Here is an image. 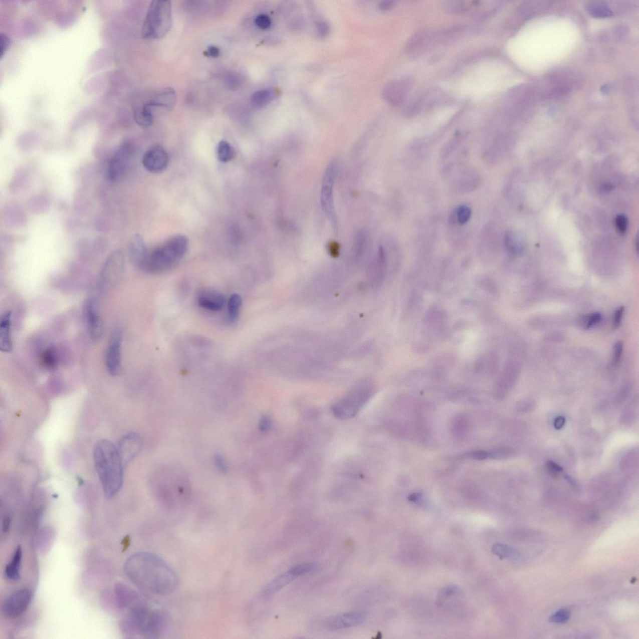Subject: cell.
I'll use <instances>...</instances> for the list:
<instances>
[{
	"label": "cell",
	"instance_id": "cell-1",
	"mask_svg": "<svg viewBox=\"0 0 639 639\" xmlns=\"http://www.w3.org/2000/svg\"><path fill=\"white\" fill-rule=\"evenodd\" d=\"M124 571L132 584L148 594H171L179 584L174 569L161 557L149 552H138L129 557Z\"/></svg>",
	"mask_w": 639,
	"mask_h": 639
},
{
	"label": "cell",
	"instance_id": "cell-2",
	"mask_svg": "<svg viewBox=\"0 0 639 639\" xmlns=\"http://www.w3.org/2000/svg\"><path fill=\"white\" fill-rule=\"evenodd\" d=\"M93 459L104 495L113 498L123 483L124 466L117 447L108 440H101L94 448Z\"/></svg>",
	"mask_w": 639,
	"mask_h": 639
},
{
	"label": "cell",
	"instance_id": "cell-3",
	"mask_svg": "<svg viewBox=\"0 0 639 639\" xmlns=\"http://www.w3.org/2000/svg\"><path fill=\"white\" fill-rule=\"evenodd\" d=\"M123 623L126 634L147 638L160 637L167 624L168 617L164 610L153 608L142 600L128 608Z\"/></svg>",
	"mask_w": 639,
	"mask_h": 639
},
{
	"label": "cell",
	"instance_id": "cell-4",
	"mask_svg": "<svg viewBox=\"0 0 639 639\" xmlns=\"http://www.w3.org/2000/svg\"><path fill=\"white\" fill-rule=\"evenodd\" d=\"M189 241L186 237L177 236L166 243L148 251L141 269L151 274H158L172 268L186 254Z\"/></svg>",
	"mask_w": 639,
	"mask_h": 639
},
{
	"label": "cell",
	"instance_id": "cell-5",
	"mask_svg": "<svg viewBox=\"0 0 639 639\" xmlns=\"http://www.w3.org/2000/svg\"><path fill=\"white\" fill-rule=\"evenodd\" d=\"M172 5L170 1L151 3L141 30L142 37L146 40L160 39L171 29Z\"/></svg>",
	"mask_w": 639,
	"mask_h": 639
},
{
	"label": "cell",
	"instance_id": "cell-6",
	"mask_svg": "<svg viewBox=\"0 0 639 639\" xmlns=\"http://www.w3.org/2000/svg\"><path fill=\"white\" fill-rule=\"evenodd\" d=\"M337 165L335 162L331 163L328 165L323 177L320 194L321 205L323 212L334 228H337V219L333 199V186L337 176Z\"/></svg>",
	"mask_w": 639,
	"mask_h": 639
},
{
	"label": "cell",
	"instance_id": "cell-7",
	"mask_svg": "<svg viewBox=\"0 0 639 639\" xmlns=\"http://www.w3.org/2000/svg\"><path fill=\"white\" fill-rule=\"evenodd\" d=\"M370 396V392L359 388L333 406V413L340 419L353 417Z\"/></svg>",
	"mask_w": 639,
	"mask_h": 639
},
{
	"label": "cell",
	"instance_id": "cell-8",
	"mask_svg": "<svg viewBox=\"0 0 639 639\" xmlns=\"http://www.w3.org/2000/svg\"><path fill=\"white\" fill-rule=\"evenodd\" d=\"M32 593L27 589L17 590L7 598L3 605V613L5 617L14 618L24 613L32 600Z\"/></svg>",
	"mask_w": 639,
	"mask_h": 639
},
{
	"label": "cell",
	"instance_id": "cell-9",
	"mask_svg": "<svg viewBox=\"0 0 639 639\" xmlns=\"http://www.w3.org/2000/svg\"><path fill=\"white\" fill-rule=\"evenodd\" d=\"M368 617L366 611L357 610L349 611L332 616L325 621V627L329 630L345 629L365 623Z\"/></svg>",
	"mask_w": 639,
	"mask_h": 639
},
{
	"label": "cell",
	"instance_id": "cell-10",
	"mask_svg": "<svg viewBox=\"0 0 639 639\" xmlns=\"http://www.w3.org/2000/svg\"><path fill=\"white\" fill-rule=\"evenodd\" d=\"M132 153L131 145L122 144L117 150L109 162L107 176L111 181H117L125 173Z\"/></svg>",
	"mask_w": 639,
	"mask_h": 639
},
{
	"label": "cell",
	"instance_id": "cell-11",
	"mask_svg": "<svg viewBox=\"0 0 639 639\" xmlns=\"http://www.w3.org/2000/svg\"><path fill=\"white\" fill-rule=\"evenodd\" d=\"M124 267V256L120 250L114 251L107 259L101 274V285L111 286L121 276Z\"/></svg>",
	"mask_w": 639,
	"mask_h": 639
},
{
	"label": "cell",
	"instance_id": "cell-12",
	"mask_svg": "<svg viewBox=\"0 0 639 639\" xmlns=\"http://www.w3.org/2000/svg\"><path fill=\"white\" fill-rule=\"evenodd\" d=\"M122 342L123 333L121 330H116L109 340L106 355L107 370L111 375H117L120 370Z\"/></svg>",
	"mask_w": 639,
	"mask_h": 639
},
{
	"label": "cell",
	"instance_id": "cell-13",
	"mask_svg": "<svg viewBox=\"0 0 639 639\" xmlns=\"http://www.w3.org/2000/svg\"><path fill=\"white\" fill-rule=\"evenodd\" d=\"M169 155L162 146L156 145L145 152L142 164L145 169L152 173L164 171L169 164Z\"/></svg>",
	"mask_w": 639,
	"mask_h": 639
},
{
	"label": "cell",
	"instance_id": "cell-14",
	"mask_svg": "<svg viewBox=\"0 0 639 639\" xmlns=\"http://www.w3.org/2000/svg\"><path fill=\"white\" fill-rule=\"evenodd\" d=\"M118 449L122 462L126 467L138 454L142 447V442L137 434H129L124 435L118 442Z\"/></svg>",
	"mask_w": 639,
	"mask_h": 639
},
{
	"label": "cell",
	"instance_id": "cell-15",
	"mask_svg": "<svg viewBox=\"0 0 639 639\" xmlns=\"http://www.w3.org/2000/svg\"><path fill=\"white\" fill-rule=\"evenodd\" d=\"M410 88L408 80H399L389 83L383 90V97L391 105H398L406 99Z\"/></svg>",
	"mask_w": 639,
	"mask_h": 639
},
{
	"label": "cell",
	"instance_id": "cell-16",
	"mask_svg": "<svg viewBox=\"0 0 639 639\" xmlns=\"http://www.w3.org/2000/svg\"><path fill=\"white\" fill-rule=\"evenodd\" d=\"M198 306L210 311L217 312L226 304V298L221 293L215 290H205L197 295Z\"/></svg>",
	"mask_w": 639,
	"mask_h": 639
},
{
	"label": "cell",
	"instance_id": "cell-17",
	"mask_svg": "<svg viewBox=\"0 0 639 639\" xmlns=\"http://www.w3.org/2000/svg\"><path fill=\"white\" fill-rule=\"evenodd\" d=\"M85 316L91 338L98 340L103 333V325L93 299H91L86 303Z\"/></svg>",
	"mask_w": 639,
	"mask_h": 639
},
{
	"label": "cell",
	"instance_id": "cell-18",
	"mask_svg": "<svg viewBox=\"0 0 639 639\" xmlns=\"http://www.w3.org/2000/svg\"><path fill=\"white\" fill-rule=\"evenodd\" d=\"M143 238L136 234L130 242L128 253L130 260L135 266L141 269L148 253Z\"/></svg>",
	"mask_w": 639,
	"mask_h": 639
},
{
	"label": "cell",
	"instance_id": "cell-19",
	"mask_svg": "<svg viewBox=\"0 0 639 639\" xmlns=\"http://www.w3.org/2000/svg\"><path fill=\"white\" fill-rule=\"evenodd\" d=\"M11 317V312H7L3 315L0 322V349L5 353H10L13 349Z\"/></svg>",
	"mask_w": 639,
	"mask_h": 639
},
{
	"label": "cell",
	"instance_id": "cell-20",
	"mask_svg": "<svg viewBox=\"0 0 639 639\" xmlns=\"http://www.w3.org/2000/svg\"><path fill=\"white\" fill-rule=\"evenodd\" d=\"M177 103V95L172 88L164 89L148 102L152 108L159 107L167 110H172Z\"/></svg>",
	"mask_w": 639,
	"mask_h": 639
},
{
	"label": "cell",
	"instance_id": "cell-21",
	"mask_svg": "<svg viewBox=\"0 0 639 639\" xmlns=\"http://www.w3.org/2000/svg\"><path fill=\"white\" fill-rule=\"evenodd\" d=\"M295 579H297L296 577L289 571H287L270 582L264 589L262 595L265 598H269L273 596L280 590L283 589L284 587H286V585Z\"/></svg>",
	"mask_w": 639,
	"mask_h": 639
},
{
	"label": "cell",
	"instance_id": "cell-22",
	"mask_svg": "<svg viewBox=\"0 0 639 639\" xmlns=\"http://www.w3.org/2000/svg\"><path fill=\"white\" fill-rule=\"evenodd\" d=\"M23 559L22 547L19 546L15 549L11 561L7 565L5 569V576L12 581H17L21 576V566Z\"/></svg>",
	"mask_w": 639,
	"mask_h": 639
},
{
	"label": "cell",
	"instance_id": "cell-23",
	"mask_svg": "<svg viewBox=\"0 0 639 639\" xmlns=\"http://www.w3.org/2000/svg\"><path fill=\"white\" fill-rule=\"evenodd\" d=\"M152 107L148 103L145 104L141 108L135 111L134 114V120L137 125L143 128H149L153 123V113Z\"/></svg>",
	"mask_w": 639,
	"mask_h": 639
},
{
	"label": "cell",
	"instance_id": "cell-24",
	"mask_svg": "<svg viewBox=\"0 0 639 639\" xmlns=\"http://www.w3.org/2000/svg\"><path fill=\"white\" fill-rule=\"evenodd\" d=\"M242 305V299L239 294H234L229 298L228 303V321L234 323L238 320Z\"/></svg>",
	"mask_w": 639,
	"mask_h": 639
},
{
	"label": "cell",
	"instance_id": "cell-25",
	"mask_svg": "<svg viewBox=\"0 0 639 639\" xmlns=\"http://www.w3.org/2000/svg\"><path fill=\"white\" fill-rule=\"evenodd\" d=\"M274 94L271 90H261L256 91L251 96L252 105L256 108H262L273 99Z\"/></svg>",
	"mask_w": 639,
	"mask_h": 639
},
{
	"label": "cell",
	"instance_id": "cell-26",
	"mask_svg": "<svg viewBox=\"0 0 639 639\" xmlns=\"http://www.w3.org/2000/svg\"><path fill=\"white\" fill-rule=\"evenodd\" d=\"M320 566L317 562H307V563L296 565L291 567L289 571L294 575L296 578L303 576L308 574L314 573L319 571Z\"/></svg>",
	"mask_w": 639,
	"mask_h": 639
},
{
	"label": "cell",
	"instance_id": "cell-27",
	"mask_svg": "<svg viewBox=\"0 0 639 639\" xmlns=\"http://www.w3.org/2000/svg\"><path fill=\"white\" fill-rule=\"evenodd\" d=\"M472 212L469 207L465 205H461L456 208L454 212L453 213L452 220L453 223H457L460 225H465L469 222L471 218H472Z\"/></svg>",
	"mask_w": 639,
	"mask_h": 639
},
{
	"label": "cell",
	"instance_id": "cell-28",
	"mask_svg": "<svg viewBox=\"0 0 639 639\" xmlns=\"http://www.w3.org/2000/svg\"><path fill=\"white\" fill-rule=\"evenodd\" d=\"M505 244L506 249L511 253L516 254L520 253L522 249L521 239L514 232H508L505 237Z\"/></svg>",
	"mask_w": 639,
	"mask_h": 639
},
{
	"label": "cell",
	"instance_id": "cell-29",
	"mask_svg": "<svg viewBox=\"0 0 639 639\" xmlns=\"http://www.w3.org/2000/svg\"><path fill=\"white\" fill-rule=\"evenodd\" d=\"M588 11L595 17L605 18L611 16L612 12L604 3L593 2L587 8Z\"/></svg>",
	"mask_w": 639,
	"mask_h": 639
},
{
	"label": "cell",
	"instance_id": "cell-30",
	"mask_svg": "<svg viewBox=\"0 0 639 639\" xmlns=\"http://www.w3.org/2000/svg\"><path fill=\"white\" fill-rule=\"evenodd\" d=\"M218 159L222 162H228L233 159L234 152L233 147L226 141H221L217 149Z\"/></svg>",
	"mask_w": 639,
	"mask_h": 639
},
{
	"label": "cell",
	"instance_id": "cell-31",
	"mask_svg": "<svg viewBox=\"0 0 639 639\" xmlns=\"http://www.w3.org/2000/svg\"><path fill=\"white\" fill-rule=\"evenodd\" d=\"M42 361L43 365L45 367L49 368L55 367L57 363V358L54 349H53L52 348H48L46 349L42 354Z\"/></svg>",
	"mask_w": 639,
	"mask_h": 639
},
{
	"label": "cell",
	"instance_id": "cell-32",
	"mask_svg": "<svg viewBox=\"0 0 639 639\" xmlns=\"http://www.w3.org/2000/svg\"><path fill=\"white\" fill-rule=\"evenodd\" d=\"M494 554L497 555L501 558H509L513 556L514 550L505 544H495L493 547Z\"/></svg>",
	"mask_w": 639,
	"mask_h": 639
},
{
	"label": "cell",
	"instance_id": "cell-33",
	"mask_svg": "<svg viewBox=\"0 0 639 639\" xmlns=\"http://www.w3.org/2000/svg\"><path fill=\"white\" fill-rule=\"evenodd\" d=\"M571 618V613L567 609H560L549 618L551 622L557 623H565L568 622Z\"/></svg>",
	"mask_w": 639,
	"mask_h": 639
},
{
	"label": "cell",
	"instance_id": "cell-34",
	"mask_svg": "<svg viewBox=\"0 0 639 639\" xmlns=\"http://www.w3.org/2000/svg\"><path fill=\"white\" fill-rule=\"evenodd\" d=\"M453 429H454V433L457 436H463L468 429L467 419L463 416L458 417L453 425Z\"/></svg>",
	"mask_w": 639,
	"mask_h": 639
},
{
	"label": "cell",
	"instance_id": "cell-35",
	"mask_svg": "<svg viewBox=\"0 0 639 639\" xmlns=\"http://www.w3.org/2000/svg\"><path fill=\"white\" fill-rule=\"evenodd\" d=\"M628 221L624 215H618L615 219V226L617 230L621 234H624L627 232Z\"/></svg>",
	"mask_w": 639,
	"mask_h": 639
},
{
	"label": "cell",
	"instance_id": "cell-36",
	"mask_svg": "<svg viewBox=\"0 0 639 639\" xmlns=\"http://www.w3.org/2000/svg\"><path fill=\"white\" fill-rule=\"evenodd\" d=\"M271 20L270 19L269 16H267V15H259L256 18L255 24L257 27H258L259 29L262 30L268 29L269 28L271 27Z\"/></svg>",
	"mask_w": 639,
	"mask_h": 639
},
{
	"label": "cell",
	"instance_id": "cell-37",
	"mask_svg": "<svg viewBox=\"0 0 639 639\" xmlns=\"http://www.w3.org/2000/svg\"><path fill=\"white\" fill-rule=\"evenodd\" d=\"M421 108L422 106L420 101L414 102V103L410 104L408 108H406L404 111L403 115L406 118H411V117L415 116L416 114L418 113L421 111Z\"/></svg>",
	"mask_w": 639,
	"mask_h": 639
},
{
	"label": "cell",
	"instance_id": "cell-38",
	"mask_svg": "<svg viewBox=\"0 0 639 639\" xmlns=\"http://www.w3.org/2000/svg\"><path fill=\"white\" fill-rule=\"evenodd\" d=\"M215 467L221 473H226L228 472V466L225 459L221 454H216L214 457Z\"/></svg>",
	"mask_w": 639,
	"mask_h": 639
},
{
	"label": "cell",
	"instance_id": "cell-39",
	"mask_svg": "<svg viewBox=\"0 0 639 639\" xmlns=\"http://www.w3.org/2000/svg\"><path fill=\"white\" fill-rule=\"evenodd\" d=\"M12 41L7 35L1 33L0 35V58L2 59L7 51L11 45Z\"/></svg>",
	"mask_w": 639,
	"mask_h": 639
},
{
	"label": "cell",
	"instance_id": "cell-40",
	"mask_svg": "<svg viewBox=\"0 0 639 639\" xmlns=\"http://www.w3.org/2000/svg\"><path fill=\"white\" fill-rule=\"evenodd\" d=\"M601 319V315L599 314V313H594V314L588 315L585 317V328H591L593 326L599 323Z\"/></svg>",
	"mask_w": 639,
	"mask_h": 639
},
{
	"label": "cell",
	"instance_id": "cell-41",
	"mask_svg": "<svg viewBox=\"0 0 639 639\" xmlns=\"http://www.w3.org/2000/svg\"><path fill=\"white\" fill-rule=\"evenodd\" d=\"M510 450L508 448H500V449L494 450L489 452V458H504L509 457L510 455Z\"/></svg>",
	"mask_w": 639,
	"mask_h": 639
},
{
	"label": "cell",
	"instance_id": "cell-42",
	"mask_svg": "<svg viewBox=\"0 0 639 639\" xmlns=\"http://www.w3.org/2000/svg\"><path fill=\"white\" fill-rule=\"evenodd\" d=\"M623 352V343L621 341H618L615 343L613 347V352L612 357L613 364H617L620 360L621 356Z\"/></svg>",
	"mask_w": 639,
	"mask_h": 639
},
{
	"label": "cell",
	"instance_id": "cell-43",
	"mask_svg": "<svg viewBox=\"0 0 639 639\" xmlns=\"http://www.w3.org/2000/svg\"><path fill=\"white\" fill-rule=\"evenodd\" d=\"M467 457L475 460H484L489 458V452L485 451H475L468 453Z\"/></svg>",
	"mask_w": 639,
	"mask_h": 639
},
{
	"label": "cell",
	"instance_id": "cell-44",
	"mask_svg": "<svg viewBox=\"0 0 639 639\" xmlns=\"http://www.w3.org/2000/svg\"><path fill=\"white\" fill-rule=\"evenodd\" d=\"M624 309L623 307H620L619 309L616 310L614 315H613V324L616 328L619 327L621 324Z\"/></svg>",
	"mask_w": 639,
	"mask_h": 639
},
{
	"label": "cell",
	"instance_id": "cell-45",
	"mask_svg": "<svg viewBox=\"0 0 639 639\" xmlns=\"http://www.w3.org/2000/svg\"><path fill=\"white\" fill-rule=\"evenodd\" d=\"M259 430H261L262 432H266L269 431V429H271V419H270L269 417L267 416L262 417V418L259 421Z\"/></svg>",
	"mask_w": 639,
	"mask_h": 639
},
{
	"label": "cell",
	"instance_id": "cell-46",
	"mask_svg": "<svg viewBox=\"0 0 639 639\" xmlns=\"http://www.w3.org/2000/svg\"><path fill=\"white\" fill-rule=\"evenodd\" d=\"M205 53V55H207L208 57L216 58L220 57L221 55V50L220 48L216 47V46L211 45L207 48V50L206 51Z\"/></svg>",
	"mask_w": 639,
	"mask_h": 639
},
{
	"label": "cell",
	"instance_id": "cell-47",
	"mask_svg": "<svg viewBox=\"0 0 639 639\" xmlns=\"http://www.w3.org/2000/svg\"><path fill=\"white\" fill-rule=\"evenodd\" d=\"M317 30L319 35L321 36H325L328 34L329 32V27L325 22H320L317 25Z\"/></svg>",
	"mask_w": 639,
	"mask_h": 639
},
{
	"label": "cell",
	"instance_id": "cell-48",
	"mask_svg": "<svg viewBox=\"0 0 639 639\" xmlns=\"http://www.w3.org/2000/svg\"><path fill=\"white\" fill-rule=\"evenodd\" d=\"M547 467H548L549 472L553 473L554 475L557 474V473L561 472L562 471V468L561 467H559V466L557 465L556 463L552 462H549L547 463Z\"/></svg>",
	"mask_w": 639,
	"mask_h": 639
},
{
	"label": "cell",
	"instance_id": "cell-49",
	"mask_svg": "<svg viewBox=\"0 0 639 639\" xmlns=\"http://www.w3.org/2000/svg\"><path fill=\"white\" fill-rule=\"evenodd\" d=\"M565 422H566V419L563 416L557 417L554 422V427L557 430L561 429L564 427Z\"/></svg>",
	"mask_w": 639,
	"mask_h": 639
},
{
	"label": "cell",
	"instance_id": "cell-50",
	"mask_svg": "<svg viewBox=\"0 0 639 639\" xmlns=\"http://www.w3.org/2000/svg\"><path fill=\"white\" fill-rule=\"evenodd\" d=\"M394 2L393 1H383L379 4V8L381 10H387L391 9L393 6Z\"/></svg>",
	"mask_w": 639,
	"mask_h": 639
}]
</instances>
